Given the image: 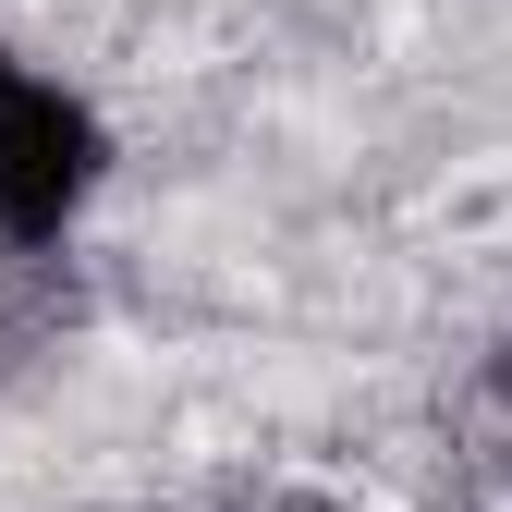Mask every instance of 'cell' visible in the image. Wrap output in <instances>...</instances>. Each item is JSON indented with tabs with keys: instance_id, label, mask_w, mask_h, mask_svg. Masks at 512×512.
Wrapping results in <instances>:
<instances>
[{
	"instance_id": "obj_1",
	"label": "cell",
	"mask_w": 512,
	"mask_h": 512,
	"mask_svg": "<svg viewBox=\"0 0 512 512\" xmlns=\"http://www.w3.org/2000/svg\"><path fill=\"white\" fill-rule=\"evenodd\" d=\"M110 183H122L110 110L74 74H49V61L13 49V74H0V256H61L98 220Z\"/></svg>"
},
{
	"instance_id": "obj_2",
	"label": "cell",
	"mask_w": 512,
	"mask_h": 512,
	"mask_svg": "<svg viewBox=\"0 0 512 512\" xmlns=\"http://www.w3.org/2000/svg\"><path fill=\"white\" fill-rule=\"evenodd\" d=\"M476 427L500 439V464H512V330H500V342L476 354Z\"/></svg>"
},
{
	"instance_id": "obj_3",
	"label": "cell",
	"mask_w": 512,
	"mask_h": 512,
	"mask_svg": "<svg viewBox=\"0 0 512 512\" xmlns=\"http://www.w3.org/2000/svg\"><path fill=\"white\" fill-rule=\"evenodd\" d=\"M256 512H366V500H354V488H317V476H293V488H269Z\"/></svg>"
},
{
	"instance_id": "obj_4",
	"label": "cell",
	"mask_w": 512,
	"mask_h": 512,
	"mask_svg": "<svg viewBox=\"0 0 512 512\" xmlns=\"http://www.w3.org/2000/svg\"><path fill=\"white\" fill-rule=\"evenodd\" d=\"M0 74H13V37H0Z\"/></svg>"
}]
</instances>
